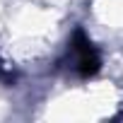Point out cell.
Segmentation results:
<instances>
[{
  "label": "cell",
  "mask_w": 123,
  "mask_h": 123,
  "mask_svg": "<svg viewBox=\"0 0 123 123\" xmlns=\"http://www.w3.org/2000/svg\"><path fill=\"white\" fill-rule=\"evenodd\" d=\"M75 51L80 53V58H77L80 73H82V75H94V73L99 70V55H97L94 46L85 39V34H82V31H77V34H75Z\"/></svg>",
  "instance_id": "cell-1"
}]
</instances>
